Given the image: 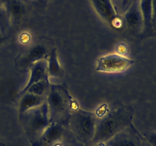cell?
<instances>
[{"mask_svg":"<svg viewBox=\"0 0 156 146\" xmlns=\"http://www.w3.org/2000/svg\"><path fill=\"white\" fill-rule=\"evenodd\" d=\"M9 15L10 21L18 22L24 17L26 8L19 0H9L6 4L3 5Z\"/></svg>","mask_w":156,"mask_h":146,"instance_id":"cell-13","label":"cell"},{"mask_svg":"<svg viewBox=\"0 0 156 146\" xmlns=\"http://www.w3.org/2000/svg\"><path fill=\"white\" fill-rule=\"evenodd\" d=\"M67 122L72 132L81 143H92L97 122L96 113L77 107L73 111Z\"/></svg>","mask_w":156,"mask_h":146,"instance_id":"cell-4","label":"cell"},{"mask_svg":"<svg viewBox=\"0 0 156 146\" xmlns=\"http://www.w3.org/2000/svg\"><path fill=\"white\" fill-rule=\"evenodd\" d=\"M37 2L39 3L41 5H43L46 4V2H47V0H37Z\"/></svg>","mask_w":156,"mask_h":146,"instance_id":"cell-22","label":"cell"},{"mask_svg":"<svg viewBox=\"0 0 156 146\" xmlns=\"http://www.w3.org/2000/svg\"><path fill=\"white\" fill-rule=\"evenodd\" d=\"M152 30L156 35V0H152Z\"/></svg>","mask_w":156,"mask_h":146,"instance_id":"cell-19","label":"cell"},{"mask_svg":"<svg viewBox=\"0 0 156 146\" xmlns=\"http://www.w3.org/2000/svg\"><path fill=\"white\" fill-rule=\"evenodd\" d=\"M149 145L133 123L98 146H146Z\"/></svg>","mask_w":156,"mask_h":146,"instance_id":"cell-7","label":"cell"},{"mask_svg":"<svg viewBox=\"0 0 156 146\" xmlns=\"http://www.w3.org/2000/svg\"><path fill=\"white\" fill-rule=\"evenodd\" d=\"M10 24L11 21L9 15H8L4 5L0 3V30L2 32L4 36L6 32L9 30Z\"/></svg>","mask_w":156,"mask_h":146,"instance_id":"cell-17","label":"cell"},{"mask_svg":"<svg viewBox=\"0 0 156 146\" xmlns=\"http://www.w3.org/2000/svg\"><path fill=\"white\" fill-rule=\"evenodd\" d=\"M93 8L98 15L114 28L121 27L123 19L117 15L111 0H91Z\"/></svg>","mask_w":156,"mask_h":146,"instance_id":"cell-9","label":"cell"},{"mask_svg":"<svg viewBox=\"0 0 156 146\" xmlns=\"http://www.w3.org/2000/svg\"><path fill=\"white\" fill-rule=\"evenodd\" d=\"M123 23L133 34H142L143 19L140 10V0H131L129 6L123 14Z\"/></svg>","mask_w":156,"mask_h":146,"instance_id":"cell-8","label":"cell"},{"mask_svg":"<svg viewBox=\"0 0 156 146\" xmlns=\"http://www.w3.org/2000/svg\"><path fill=\"white\" fill-rule=\"evenodd\" d=\"M134 109L130 105L123 103H113L97 114L95 132L92 143L99 145L104 144L133 123Z\"/></svg>","mask_w":156,"mask_h":146,"instance_id":"cell-1","label":"cell"},{"mask_svg":"<svg viewBox=\"0 0 156 146\" xmlns=\"http://www.w3.org/2000/svg\"><path fill=\"white\" fill-rule=\"evenodd\" d=\"M134 64L133 59L117 53L101 56L97 60L95 70L98 72L121 73Z\"/></svg>","mask_w":156,"mask_h":146,"instance_id":"cell-6","label":"cell"},{"mask_svg":"<svg viewBox=\"0 0 156 146\" xmlns=\"http://www.w3.org/2000/svg\"><path fill=\"white\" fill-rule=\"evenodd\" d=\"M47 61V73L48 76L54 78H62L65 75V70L60 65L58 58L57 50L56 47L52 50L49 55Z\"/></svg>","mask_w":156,"mask_h":146,"instance_id":"cell-14","label":"cell"},{"mask_svg":"<svg viewBox=\"0 0 156 146\" xmlns=\"http://www.w3.org/2000/svg\"><path fill=\"white\" fill-rule=\"evenodd\" d=\"M18 116L30 144L40 146L41 137L50 124L47 102Z\"/></svg>","mask_w":156,"mask_h":146,"instance_id":"cell-3","label":"cell"},{"mask_svg":"<svg viewBox=\"0 0 156 146\" xmlns=\"http://www.w3.org/2000/svg\"><path fill=\"white\" fill-rule=\"evenodd\" d=\"M4 34L2 33V32L1 31V30H0V43H1L2 42L3 39H4Z\"/></svg>","mask_w":156,"mask_h":146,"instance_id":"cell-23","label":"cell"},{"mask_svg":"<svg viewBox=\"0 0 156 146\" xmlns=\"http://www.w3.org/2000/svg\"><path fill=\"white\" fill-rule=\"evenodd\" d=\"M50 85H51V83L49 81V78H47L43 79L37 83L34 84L28 88L26 92L31 93L35 95L41 96V97L47 98V96L50 89Z\"/></svg>","mask_w":156,"mask_h":146,"instance_id":"cell-16","label":"cell"},{"mask_svg":"<svg viewBox=\"0 0 156 146\" xmlns=\"http://www.w3.org/2000/svg\"><path fill=\"white\" fill-rule=\"evenodd\" d=\"M50 123L65 124L74 109L79 107L69 92L66 84H51L46 98Z\"/></svg>","mask_w":156,"mask_h":146,"instance_id":"cell-2","label":"cell"},{"mask_svg":"<svg viewBox=\"0 0 156 146\" xmlns=\"http://www.w3.org/2000/svg\"><path fill=\"white\" fill-rule=\"evenodd\" d=\"M143 137L149 146H156V132L145 134Z\"/></svg>","mask_w":156,"mask_h":146,"instance_id":"cell-18","label":"cell"},{"mask_svg":"<svg viewBox=\"0 0 156 146\" xmlns=\"http://www.w3.org/2000/svg\"><path fill=\"white\" fill-rule=\"evenodd\" d=\"M131 0H122V3H121V12H122V15L125 12V11L126 10V9L129 6V3H130Z\"/></svg>","mask_w":156,"mask_h":146,"instance_id":"cell-21","label":"cell"},{"mask_svg":"<svg viewBox=\"0 0 156 146\" xmlns=\"http://www.w3.org/2000/svg\"><path fill=\"white\" fill-rule=\"evenodd\" d=\"M63 125L59 123H50L41 139V143L53 144L61 138L63 132Z\"/></svg>","mask_w":156,"mask_h":146,"instance_id":"cell-15","label":"cell"},{"mask_svg":"<svg viewBox=\"0 0 156 146\" xmlns=\"http://www.w3.org/2000/svg\"><path fill=\"white\" fill-rule=\"evenodd\" d=\"M55 46L50 38L41 36L29 47L22 50L15 59V65L21 72L29 71L33 64L43 59H47Z\"/></svg>","mask_w":156,"mask_h":146,"instance_id":"cell-5","label":"cell"},{"mask_svg":"<svg viewBox=\"0 0 156 146\" xmlns=\"http://www.w3.org/2000/svg\"><path fill=\"white\" fill-rule=\"evenodd\" d=\"M111 2H112V4L113 5H114V9H115L117 15H122V12H121L122 0H111Z\"/></svg>","mask_w":156,"mask_h":146,"instance_id":"cell-20","label":"cell"},{"mask_svg":"<svg viewBox=\"0 0 156 146\" xmlns=\"http://www.w3.org/2000/svg\"><path fill=\"white\" fill-rule=\"evenodd\" d=\"M5 144L4 143L1 141V138H0V146H5Z\"/></svg>","mask_w":156,"mask_h":146,"instance_id":"cell-24","label":"cell"},{"mask_svg":"<svg viewBox=\"0 0 156 146\" xmlns=\"http://www.w3.org/2000/svg\"><path fill=\"white\" fill-rule=\"evenodd\" d=\"M45 101V97L35 95V94L29 92L24 93V94L19 97L18 106V115L43 104Z\"/></svg>","mask_w":156,"mask_h":146,"instance_id":"cell-12","label":"cell"},{"mask_svg":"<svg viewBox=\"0 0 156 146\" xmlns=\"http://www.w3.org/2000/svg\"><path fill=\"white\" fill-rule=\"evenodd\" d=\"M29 71H30V78H29L25 86L23 88V89L20 91L19 94H18L19 97L24 94V93H26L28 88L34 84L37 83V82H40L43 79L49 78L48 73H47V59H43V60L35 62L29 68Z\"/></svg>","mask_w":156,"mask_h":146,"instance_id":"cell-10","label":"cell"},{"mask_svg":"<svg viewBox=\"0 0 156 146\" xmlns=\"http://www.w3.org/2000/svg\"><path fill=\"white\" fill-rule=\"evenodd\" d=\"M140 5L143 19V31L142 35L144 36H149L153 34L152 0H140Z\"/></svg>","mask_w":156,"mask_h":146,"instance_id":"cell-11","label":"cell"}]
</instances>
